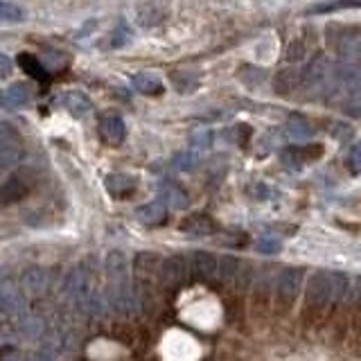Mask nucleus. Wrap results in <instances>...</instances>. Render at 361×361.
Returning a JSON list of instances; mask_svg holds the SVG:
<instances>
[{
	"mask_svg": "<svg viewBox=\"0 0 361 361\" xmlns=\"http://www.w3.org/2000/svg\"><path fill=\"white\" fill-rule=\"evenodd\" d=\"M330 300H334L332 271H316V274L307 280V289H305V307L321 310Z\"/></svg>",
	"mask_w": 361,
	"mask_h": 361,
	"instance_id": "nucleus-1",
	"label": "nucleus"
},
{
	"mask_svg": "<svg viewBox=\"0 0 361 361\" xmlns=\"http://www.w3.org/2000/svg\"><path fill=\"white\" fill-rule=\"evenodd\" d=\"M302 282H305V271L298 267H287L282 269L278 278H276V296L280 300V305H289L298 298V293L302 289Z\"/></svg>",
	"mask_w": 361,
	"mask_h": 361,
	"instance_id": "nucleus-2",
	"label": "nucleus"
},
{
	"mask_svg": "<svg viewBox=\"0 0 361 361\" xmlns=\"http://www.w3.org/2000/svg\"><path fill=\"white\" fill-rule=\"evenodd\" d=\"M109 300H111V307L116 312L133 314V312H138V307H140V291H135L129 285V280L127 282H118V285L111 287Z\"/></svg>",
	"mask_w": 361,
	"mask_h": 361,
	"instance_id": "nucleus-3",
	"label": "nucleus"
},
{
	"mask_svg": "<svg viewBox=\"0 0 361 361\" xmlns=\"http://www.w3.org/2000/svg\"><path fill=\"white\" fill-rule=\"evenodd\" d=\"M190 276V264L183 255H169L163 259L161 264V280L163 285L169 289H178L180 285H185V280Z\"/></svg>",
	"mask_w": 361,
	"mask_h": 361,
	"instance_id": "nucleus-4",
	"label": "nucleus"
},
{
	"mask_svg": "<svg viewBox=\"0 0 361 361\" xmlns=\"http://www.w3.org/2000/svg\"><path fill=\"white\" fill-rule=\"evenodd\" d=\"M323 156V145H302V147H287L280 154V161L287 169H300L302 165L319 161Z\"/></svg>",
	"mask_w": 361,
	"mask_h": 361,
	"instance_id": "nucleus-5",
	"label": "nucleus"
},
{
	"mask_svg": "<svg viewBox=\"0 0 361 361\" xmlns=\"http://www.w3.org/2000/svg\"><path fill=\"white\" fill-rule=\"evenodd\" d=\"M161 264H163V259H161V255H158V253L140 251L138 255L133 257L131 269H133V274H135V280H138L142 287H147L156 276H161Z\"/></svg>",
	"mask_w": 361,
	"mask_h": 361,
	"instance_id": "nucleus-6",
	"label": "nucleus"
},
{
	"mask_svg": "<svg viewBox=\"0 0 361 361\" xmlns=\"http://www.w3.org/2000/svg\"><path fill=\"white\" fill-rule=\"evenodd\" d=\"M97 131H99V138L104 140L106 145H120L124 138H127V124L120 116L116 113H106V116H102L99 122H97Z\"/></svg>",
	"mask_w": 361,
	"mask_h": 361,
	"instance_id": "nucleus-7",
	"label": "nucleus"
},
{
	"mask_svg": "<svg viewBox=\"0 0 361 361\" xmlns=\"http://www.w3.org/2000/svg\"><path fill=\"white\" fill-rule=\"evenodd\" d=\"M32 190V180L25 176H11L0 185V206H11V203H18L20 199H25Z\"/></svg>",
	"mask_w": 361,
	"mask_h": 361,
	"instance_id": "nucleus-8",
	"label": "nucleus"
},
{
	"mask_svg": "<svg viewBox=\"0 0 361 361\" xmlns=\"http://www.w3.org/2000/svg\"><path fill=\"white\" fill-rule=\"evenodd\" d=\"M20 287L25 293H30V296H41V293H45V289L50 287V274L41 267H30L23 271Z\"/></svg>",
	"mask_w": 361,
	"mask_h": 361,
	"instance_id": "nucleus-9",
	"label": "nucleus"
},
{
	"mask_svg": "<svg viewBox=\"0 0 361 361\" xmlns=\"http://www.w3.org/2000/svg\"><path fill=\"white\" fill-rule=\"evenodd\" d=\"M188 264H190V271L195 274L197 278L201 280H210L217 276V264H219V259L214 257L210 251H192L190 259H188Z\"/></svg>",
	"mask_w": 361,
	"mask_h": 361,
	"instance_id": "nucleus-10",
	"label": "nucleus"
},
{
	"mask_svg": "<svg viewBox=\"0 0 361 361\" xmlns=\"http://www.w3.org/2000/svg\"><path fill=\"white\" fill-rule=\"evenodd\" d=\"M135 178L122 172H113L104 178V188L113 199H127L135 192Z\"/></svg>",
	"mask_w": 361,
	"mask_h": 361,
	"instance_id": "nucleus-11",
	"label": "nucleus"
},
{
	"mask_svg": "<svg viewBox=\"0 0 361 361\" xmlns=\"http://www.w3.org/2000/svg\"><path fill=\"white\" fill-rule=\"evenodd\" d=\"M129 269H131L129 257L122 251H111L104 259V271H106V276L113 285H118V282H127Z\"/></svg>",
	"mask_w": 361,
	"mask_h": 361,
	"instance_id": "nucleus-12",
	"label": "nucleus"
},
{
	"mask_svg": "<svg viewBox=\"0 0 361 361\" xmlns=\"http://www.w3.org/2000/svg\"><path fill=\"white\" fill-rule=\"evenodd\" d=\"M330 75H332L330 59H327V56H319V59H314L307 71L302 73V84L307 88H319V86H325Z\"/></svg>",
	"mask_w": 361,
	"mask_h": 361,
	"instance_id": "nucleus-13",
	"label": "nucleus"
},
{
	"mask_svg": "<svg viewBox=\"0 0 361 361\" xmlns=\"http://www.w3.org/2000/svg\"><path fill=\"white\" fill-rule=\"evenodd\" d=\"M271 84H274V90L278 95H291L302 84V73L296 71V68H282V71L274 75Z\"/></svg>",
	"mask_w": 361,
	"mask_h": 361,
	"instance_id": "nucleus-14",
	"label": "nucleus"
},
{
	"mask_svg": "<svg viewBox=\"0 0 361 361\" xmlns=\"http://www.w3.org/2000/svg\"><path fill=\"white\" fill-rule=\"evenodd\" d=\"M135 219L145 226H161L167 219V206L163 201H149L135 208Z\"/></svg>",
	"mask_w": 361,
	"mask_h": 361,
	"instance_id": "nucleus-15",
	"label": "nucleus"
},
{
	"mask_svg": "<svg viewBox=\"0 0 361 361\" xmlns=\"http://www.w3.org/2000/svg\"><path fill=\"white\" fill-rule=\"evenodd\" d=\"M167 18V9L163 5L156 3H147V5H138L135 7V20L142 27H156Z\"/></svg>",
	"mask_w": 361,
	"mask_h": 361,
	"instance_id": "nucleus-16",
	"label": "nucleus"
},
{
	"mask_svg": "<svg viewBox=\"0 0 361 361\" xmlns=\"http://www.w3.org/2000/svg\"><path fill=\"white\" fill-rule=\"evenodd\" d=\"M180 231L195 237H206L217 231V224H214L208 214H192V217H185L180 221Z\"/></svg>",
	"mask_w": 361,
	"mask_h": 361,
	"instance_id": "nucleus-17",
	"label": "nucleus"
},
{
	"mask_svg": "<svg viewBox=\"0 0 361 361\" xmlns=\"http://www.w3.org/2000/svg\"><path fill=\"white\" fill-rule=\"evenodd\" d=\"M32 102V86L25 82H14L5 90V104L9 109H20L27 106Z\"/></svg>",
	"mask_w": 361,
	"mask_h": 361,
	"instance_id": "nucleus-18",
	"label": "nucleus"
},
{
	"mask_svg": "<svg viewBox=\"0 0 361 361\" xmlns=\"http://www.w3.org/2000/svg\"><path fill=\"white\" fill-rule=\"evenodd\" d=\"M131 84L142 95H161L163 90H165L161 77L154 75V73H138V75H133L131 77Z\"/></svg>",
	"mask_w": 361,
	"mask_h": 361,
	"instance_id": "nucleus-19",
	"label": "nucleus"
},
{
	"mask_svg": "<svg viewBox=\"0 0 361 361\" xmlns=\"http://www.w3.org/2000/svg\"><path fill=\"white\" fill-rule=\"evenodd\" d=\"M63 106L71 111L75 118H82V116H86L90 109H93L90 99L82 93V90H71V93L63 97Z\"/></svg>",
	"mask_w": 361,
	"mask_h": 361,
	"instance_id": "nucleus-20",
	"label": "nucleus"
},
{
	"mask_svg": "<svg viewBox=\"0 0 361 361\" xmlns=\"http://www.w3.org/2000/svg\"><path fill=\"white\" fill-rule=\"evenodd\" d=\"M287 133L291 135L293 140H307L310 135L314 133V127L305 116L293 113V116H289V120H287Z\"/></svg>",
	"mask_w": 361,
	"mask_h": 361,
	"instance_id": "nucleus-21",
	"label": "nucleus"
},
{
	"mask_svg": "<svg viewBox=\"0 0 361 361\" xmlns=\"http://www.w3.org/2000/svg\"><path fill=\"white\" fill-rule=\"evenodd\" d=\"M163 203L165 206H172L174 210H183V208H188V203H190V199H188V192L185 190H180L178 185H174V183H165L163 188Z\"/></svg>",
	"mask_w": 361,
	"mask_h": 361,
	"instance_id": "nucleus-22",
	"label": "nucleus"
},
{
	"mask_svg": "<svg viewBox=\"0 0 361 361\" xmlns=\"http://www.w3.org/2000/svg\"><path fill=\"white\" fill-rule=\"evenodd\" d=\"M18 66L23 68V73H27L34 79H48V73L41 63V59L32 52H20L18 54Z\"/></svg>",
	"mask_w": 361,
	"mask_h": 361,
	"instance_id": "nucleus-23",
	"label": "nucleus"
},
{
	"mask_svg": "<svg viewBox=\"0 0 361 361\" xmlns=\"http://www.w3.org/2000/svg\"><path fill=\"white\" fill-rule=\"evenodd\" d=\"M23 161V147H3L0 149V176L11 172Z\"/></svg>",
	"mask_w": 361,
	"mask_h": 361,
	"instance_id": "nucleus-24",
	"label": "nucleus"
},
{
	"mask_svg": "<svg viewBox=\"0 0 361 361\" xmlns=\"http://www.w3.org/2000/svg\"><path fill=\"white\" fill-rule=\"evenodd\" d=\"M111 336L124 345H133L135 341H138V330L131 327L129 323H118V325L111 327Z\"/></svg>",
	"mask_w": 361,
	"mask_h": 361,
	"instance_id": "nucleus-25",
	"label": "nucleus"
},
{
	"mask_svg": "<svg viewBox=\"0 0 361 361\" xmlns=\"http://www.w3.org/2000/svg\"><path fill=\"white\" fill-rule=\"evenodd\" d=\"M237 271H240V259L233 257V255H224L217 264V276L228 282V280H235L237 278Z\"/></svg>",
	"mask_w": 361,
	"mask_h": 361,
	"instance_id": "nucleus-26",
	"label": "nucleus"
},
{
	"mask_svg": "<svg viewBox=\"0 0 361 361\" xmlns=\"http://www.w3.org/2000/svg\"><path fill=\"white\" fill-rule=\"evenodd\" d=\"M20 133L11 122H0V149L3 147H18Z\"/></svg>",
	"mask_w": 361,
	"mask_h": 361,
	"instance_id": "nucleus-27",
	"label": "nucleus"
},
{
	"mask_svg": "<svg viewBox=\"0 0 361 361\" xmlns=\"http://www.w3.org/2000/svg\"><path fill=\"white\" fill-rule=\"evenodd\" d=\"M172 84L176 86V90L178 93H192L197 86H199V79L197 77H192L190 73H180V71H176V73H172Z\"/></svg>",
	"mask_w": 361,
	"mask_h": 361,
	"instance_id": "nucleus-28",
	"label": "nucleus"
},
{
	"mask_svg": "<svg viewBox=\"0 0 361 361\" xmlns=\"http://www.w3.org/2000/svg\"><path fill=\"white\" fill-rule=\"evenodd\" d=\"M0 18L7 23H20L25 20V9L16 3H0Z\"/></svg>",
	"mask_w": 361,
	"mask_h": 361,
	"instance_id": "nucleus-29",
	"label": "nucleus"
},
{
	"mask_svg": "<svg viewBox=\"0 0 361 361\" xmlns=\"http://www.w3.org/2000/svg\"><path fill=\"white\" fill-rule=\"evenodd\" d=\"M345 167H348L350 174H355V176L361 174V142H357L353 149L348 152V156H345Z\"/></svg>",
	"mask_w": 361,
	"mask_h": 361,
	"instance_id": "nucleus-30",
	"label": "nucleus"
},
{
	"mask_svg": "<svg viewBox=\"0 0 361 361\" xmlns=\"http://www.w3.org/2000/svg\"><path fill=\"white\" fill-rule=\"evenodd\" d=\"M353 7H361V3H330V5H314V7H310V14H325V11L353 9Z\"/></svg>",
	"mask_w": 361,
	"mask_h": 361,
	"instance_id": "nucleus-31",
	"label": "nucleus"
},
{
	"mask_svg": "<svg viewBox=\"0 0 361 361\" xmlns=\"http://www.w3.org/2000/svg\"><path fill=\"white\" fill-rule=\"evenodd\" d=\"M174 163H176L178 169H183V172H192V169L197 167L199 158H197L195 154H192V152H188V154H178Z\"/></svg>",
	"mask_w": 361,
	"mask_h": 361,
	"instance_id": "nucleus-32",
	"label": "nucleus"
},
{
	"mask_svg": "<svg viewBox=\"0 0 361 361\" xmlns=\"http://www.w3.org/2000/svg\"><path fill=\"white\" fill-rule=\"evenodd\" d=\"M255 248H257V253L274 255V253L280 251V242H278V240H271V237H262V240H259V242L255 244Z\"/></svg>",
	"mask_w": 361,
	"mask_h": 361,
	"instance_id": "nucleus-33",
	"label": "nucleus"
},
{
	"mask_svg": "<svg viewBox=\"0 0 361 361\" xmlns=\"http://www.w3.org/2000/svg\"><path fill=\"white\" fill-rule=\"evenodd\" d=\"M287 59L289 61H298V59H302V43L300 41H296L291 45V48L287 50Z\"/></svg>",
	"mask_w": 361,
	"mask_h": 361,
	"instance_id": "nucleus-34",
	"label": "nucleus"
},
{
	"mask_svg": "<svg viewBox=\"0 0 361 361\" xmlns=\"http://www.w3.org/2000/svg\"><path fill=\"white\" fill-rule=\"evenodd\" d=\"M9 73H11V59H9L7 54L0 52V77H5Z\"/></svg>",
	"mask_w": 361,
	"mask_h": 361,
	"instance_id": "nucleus-35",
	"label": "nucleus"
}]
</instances>
